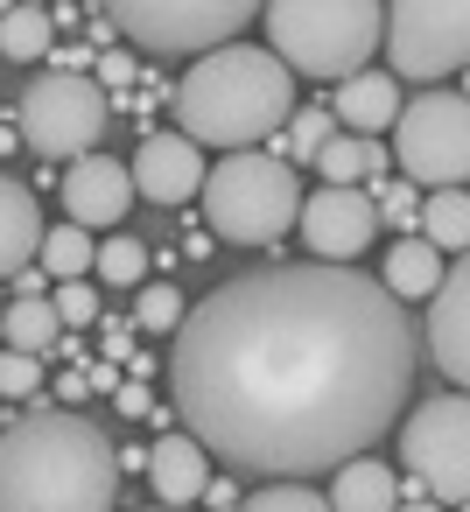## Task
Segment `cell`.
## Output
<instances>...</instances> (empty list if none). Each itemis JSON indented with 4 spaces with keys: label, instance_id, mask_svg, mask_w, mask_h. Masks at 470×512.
I'll return each instance as SVG.
<instances>
[{
    "label": "cell",
    "instance_id": "obj_1",
    "mask_svg": "<svg viewBox=\"0 0 470 512\" xmlns=\"http://www.w3.org/2000/svg\"><path fill=\"white\" fill-rule=\"evenodd\" d=\"M169 400L232 470L274 484L344 470L414 400L407 302L365 267H253L183 316Z\"/></svg>",
    "mask_w": 470,
    "mask_h": 512
},
{
    "label": "cell",
    "instance_id": "obj_2",
    "mask_svg": "<svg viewBox=\"0 0 470 512\" xmlns=\"http://www.w3.org/2000/svg\"><path fill=\"white\" fill-rule=\"evenodd\" d=\"M120 449L78 407H36L0 428V512H113Z\"/></svg>",
    "mask_w": 470,
    "mask_h": 512
},
{
    "label": "cell",
    "instance_id": "obj_3",
    "mask_svg": "<svg viewBox=\"0 0 470 512\" xmlns=\"http://www.w3.org/2000/svg\"><path fill=\"white\" fill-rule=\"evenodd\" d=\"M169 113L176 134H190L197 148H260L274 127L295 120V71L260 43H225L211 57H190L169 92Z\"/></svg>",
    "mask_w": 470,
    "mask_h": 512
},
{
    "label": "cell",
    "instance_id": "obj_4",
    "mask_svg": "<svg viewBox=\"0 0 470 512\" xmlns=\"http://www.w3.org/2000/svg\"><path fill=\"white\" fill-rule=\"evenodd\" d=\"M267 50L302 78H358L386 43V0H267Z\"/></svg>",
    "mask_w": 470,
    "mask_h": 512
},
{
    "label": "cell",
    "instance_id": "obj_5",
    "mask_svg": "<svg viewBox=\"0 0 470 512\" xmlns=\"http://www.w3.org/2000/svg\"><path fill=\"white\" fill-rule=\"evenodd\" d=\"M302 218V183L281 155L239 148L204 176V225L225 246H274Z\"/></svg>",
    "mask_w": 470,
    "mask_h": 512
},
{
    "label": "cell",
    "instance_id": "obj_6",
    "mask_svg": "<svg viewBox=\"0 0 470 512\" xmlns=\"http://www.w3.org/2000/svg\"><path fill=\"white\" fill-rule=\"evenodd\" d=\"M267 0H106V22L127 36V50L148 57H211L239 43V29Z\"/></svg>",
    "mask_w": 470,
    "mask_h": 512
},
{
    "label": "cell",
    "instance_id": "obj_7",
    "mask_svg": "<svg viewBox=\"0 0 470 512\" xmlns=\"http://www.w3.org/2000/svg\"><path fill=\"white\" fill-rule=\"evenodd\" d=\"M106 120H113V99H106V85L85 78V71H43V78L22 92V106H15V134H22L43 162H78V155H92V141L106 134Z\"/></svg>",
    "mask_w": 470,
    "mask_h": 512
},
{
    "label": "cell",
    "instance_id": "obj_8",
    "mask_svg": "<svg viewBox=\"0 0 470 512\" xmlns=\"http://www.w3.org/2000/svg\"><path fill=\"white\" fill-rule=\"evenodd\" d=\"M393 162L407 169L414 190H463L470 183V99L463 92H421L414 106H400Z\"/></svg>",
    "mask_w": 470,
    "mask_h": 512
},
{
    "label": "cell",
    "instance_id": "obj_9",
    "mask_svg": "<svg viewBox=\"0 0 470 512\" xmlns=\"http://www.w3.org/2000/svg\"><path fill=\"white\" fill-rule=\"evenodd\" d=\"M386 64L414 85L470 71V0H386Z\"/></svg>",
    "mask_w": 470,
    "mask_h": 512
},
{
    "label": "cell",
    "instance_id": "obj_10",
    "mask_svg": "<svg viewBox=\"0 0 470 512\" xmlns=\"http://www.w3.org/2000/svg\"><path fill=\"white\" fill-rule=\"evenodd\" d=\"M400 456H407V477H421L435 505H463L470 498V393L421 400L400 421Z\"/></svg>",
    "mask_w": 470,
    "mask_h": 512
},
{
    "label": "cell",
    "instance_id": "obj_11",
    "mask_svg": "<svg viewBox=\"0 0 470 512\" xmlns=\"http://www.w3.org/2000/svg\"><path fill=\"white\" fill-rule=\"evenodd\" d=\"M302 246L330 267H358V253L386 232L379 225V197L365 183H323L316 197H302Z\"/></svg>",
    "mask_w": 470,
    "mask_h": 512
},
{
    "label": "cell",
    "instance_id": "obj_12",
    "mask_svg": "<svg viewBox=\"0 0 470 512\" xmlns=\"http://www.w3.org/2000/svg\"><path fill=\"white\" fill-rule=\"evenodd\" d=\"M428 358L470 393V253H456V267L442 274V288L428 295V323H421Z\"/></svg>",
    "mask_w": 470,
    "mask_h": 512
},
{
    "label": "cell",
    "instance_id": "obj_13",
    "mask_svg": "<svg viewBox=\"0 0 470 512\" xmlns=\"http://www.w3.org/2000/svg\"><path fill=\"white\" fill-rule=\"evenodd\" d=\"M204 148L190 141V134H148L141 148H134V190L148 197V204H190V197H204Z\"/></svg>",
    "mask_w": 470,
    "mask_h": 512
},
{
    "label": "cell",
    "instance_id": "obj_14",
    "mask_svg": "<svg viewBox=\"0 0 470 512\" xmlns=\"http://www.w3.org/2000/svg\"><path fill=\"white\" fill-rule=\"evenodd\" d=\"M64 204H71V225H120L134 204V169L113 155H78L64 176Z\"/></svg>",
    "mask_w": 470,
    "mask_h": 512
},
{
    "label": "cell",
    "instance_id": "obj_15",
    "mask_svg": "<svg viewBox=\"0 0 470 512\" xmlns=\"http://www.w3.org/2000/svg\"><path fill=\"white\" fill-rule=\"evenodd\" d=\"M148 484H155L162 505H197V498L211 491V449H204L190 428L162 435V442L148 449Z\"/></svg>",
    "mask_w": 470,
    "mask_h": 512
},
{
    "label": "cell",
    "instance_id": "obj_16",
    "mask_svg": "<svg viewBox=\"0 0 470 512\" xmlns=\"http://www.w3.org/2000/svg\"><path fill=\"white\" fill-rule=\"evenodd\" d=\"M400 78L393 71H358V78H344L337 85V127L344 134H365V141H379L386 127H400Z\"/></svg>",
    "mask_w": 470,
    "mask_h": 512
},
{
    "label": "cell",
    "instance_id": "obj_17",
    "mask_svg": "<svg viewBox=\"0 0 470 512\" xmlns=\"http://www.w3.org/2000/svg\"><path fill=\"white\" fill-rule=\"evenodd\" d=\"M43 211H36V190L22 176H0V281H15L36 253H43Z\"/></svg>",
    "mask_w": 470,
    "mask_h": 512
},
{
    "label": "cell",
    "instance_id": "obj_18",
    "mask_svg": "<svg viewBox=\"0 0 470 512\" xmlns=\"http://www.w3.org/2000/svg\"><path fill=\"white\" fill-rule=\"evenodd\" d=\"M330 512H400V477L379 456H351L330 470Z\"/></svg>",
    "mask_w": 470,
    "mask_h": 512
},
{
    "label": "cell",
    "instance_id": "obj_19",
    "mask_svg": "<svg viewBox=\"0 0 470 512\" xmlns=\"http://www.w3.org/2000/svg\"><path fill=\"white\" fill-rule=\"evenodd\" d=\"M442 274H449V267H442V253H435L428 239H414V232H407V239H393V246H386V267H379V281H386L400 302H428V295L442 288Z\"/></svg>",
    "mask_w": 470,
    "mask_h": 512
},
{
    "label": "cell",
    "instance_id": "obj_20",
    "mask_svg": "<svg viewBox=\"0 0 470 512\" xmlns=\"http://www.w3.org/2000/svg\"><path fill=\"white\" fill-rule=\"evenodd\" d=\"M50 50H57V15L50 8H8L0 15V57L8 64H50Z\"/></svg>",
    "mask_w": 470,
    "mask_h": 512
},
{
    "label": "cell",
    "instance_id": "obj_21",
    "mask_svg": "<svg viewBox=\"0 0 470 512\" xmlns=\"http://www.w3.org/2000/svg\"><path fill=\"white\" fill-rule=\"evenodd\" d=\"M8 351H29V358H43V351H57V337H64V316H57V302L50 295H15L8 302Z\"/></svg>",
    "mask_w": 470,
    "mask_h": 512
},
{
    "label": "cell",
    "instance_id": "obj_22",
    "mask_svg": "<svg viewBox=\"0 0 470 512\" xmlns=\"http://www.w3.org/2000/svg\"><path fill=\"white\" fill-rule=\"evenodd\" d=\"M421 239L435 253H470V190H428L421 197Z\"/></svg>",
    "mask_w": 470,
    "mask_h": 512
},
{
    "label": "cell",
    "instance_id": "obj_23",
    "mask_svg": "<svg viewBox=\"0 0 470 512\" xmlns=\"http://www.w3.org/2000/svg\"><path fill=\"white\" fill-rule=\"evenodd\" d=\"M386 148L379 141H365V134H337L323 155H316V176H330V183H379L386 176Z\"/></svg>",
    "mask_w": 470,
    "mask_h": 512
},
{
    "label": "cell",
    "instance_id": "obj_24",
    "mask_svg": "<svg viewBox=\"0 0 470 512\" xmlns=\"http://www.w3.org/2000/svg\"><path fill=\"white\" fill-rule=\"evenodd\" d=\"M36 260H43V274H50V281H85V274H92V260H99V246H92V232H78V225H50Z\"/></svg>",
    "mask_w": 470,
    "mask_h": 512
},
{
    "label": "cell",
    "instance_id": "obj_25",
    "mask_svg": "<svg viewBox=\"0 0 470 512\" xmlns=\"http://www.w3.org/2000/svg\"><path fill=\"white\" fill-rule=\"evenodd\" d=\"M92 274H99L106 288H134V281L148 274V246H141L134 232H113V239L99 246V260H92Z\"/></svg>",
    "mask_w": 470,
    "mask_h": 512
},
{
    "label": "cell",
    "instance_id": "obj_26",
    "mask_svg": "<svg viewBox=\"0 0 470 512\" xmlns=\"http://www.w3.org/2000/svg\"><path fill=\"white\" fill-rule=\"evenodd\" d=\"M183 288H169V281H155V288H141L134 295V323L141 330H155V337H169V330H183Z\"/></svg>",
    "mask_w": 470,
    "mask_h": 512
},
{
    "label": "cell",
    "instance_id": "obj_27",
    "mask_svg": "<svg viewBox=\"0 0 470 512\" xmlns=\"http://www.w3.org/2000/svg\"><path fill=\"white\" fill-rule=\"evenodd\" d=\"M337 134H344V127H337V113H295V120H288V155L316 162V155H323Z\"/></svg>",
    "mask_w": 470,
    "mask_h": 512
},
{
    "label": "cell",
    "instance_id": "obj_28",
    "mask_svg": "<svg viewBox=\"0 0 470 512\" xmlns=\"http://www.w3.org/2000/svg\"><path fill=\"white\" fill-rule=\"evenodd\" d=\"M239 512H330V498L309 491V484H267V491H253Z\"/></svg>",
    "mask_w": 470,
    "mask_h": 512
},
{
    "label": "cell",
    "instance_id": "obj_29",
    "mask_svg": "<svg viewBox=\"0 0 470 512\" xmlns=\"http://www.w3.org/2000/svg\"><path fill=\"white\" fill-rule=\"evenodd\" d=\"M36 393H43V358L0 351V400H36Z\"/></svg>",
    "mask_w": 470,
    "mask_h": 512
},
{
    "label": "cell",
    "instance_id": "obj_30",
    "mask_svg": "<svg viewBox=\"0 0 470 512\" xmlns=\"http://www.w3.org/2000/svg\"><path fill=\"white\" fill-rule=\"evenodd\" d=\"M57 316H64V330H85V323H99V288H85V281H57Z\"/></svg>",
    "mask_w": 470,
    "mask_h": 512
},
{
    "label": "cell",
    "instance_id": "obj_31",
    "mask_svg": "<svg viewBox=\"0 0 470 512\" xmlns=\"http://www.w3.org/2000/svg\"><path fill=\"white\" fill-rule=\"evenodd\" d=\"M386 218H393V225H414V183H393V190L379 197V225H386Z\"/></svg>",
    "mask_w": 470,
    "mask_h": 512
},
{
    "label": "cell",
    "instance_id": "obj_32",
    "mask_svg": "<svg viewBox=\"0 0 470 512\" xmlns=\"http://www.w3.org/2000/svg\"><path fill=\"white\" fill-rule=\"evenodd\" d=\"M99 78H106V85H127V78H134V50H106V57H99Z\"/></svg>",
    "mask_w": 470,
    "mask_h": 512
},
{
    "label": "cell",
    "instance_id": "obj_33",
    "mask_svg": "<svg viewBox=\"0 0 470 512\" xmlns=\"http://www.w3.org/2000/svg\"><path fill=\"white\" fill-rule=\"evenodd\" d=\"M113 407H120V414H148V407H155V400H148V393H141V379H127V386H120V393H113Z\"/></svg>",
    "mask_w": 470,
    "mask_h": 512
},
{
    "label": "cell",
    "instance_id": "obj_34",
    "mask_svg": "<svg viewBox=\"0 0 470 512\" xmlns=\"http://www.w3.org/2000/svg\"><path fill=\"white\" fill-rule=\"evenodd\" d=\"M50 64H64V71H85V64H99L85 43H71V50H50Z\"/></svg>",
    "mask_w": 470,
    "mask_h": 512
},
{
    "label": "cell",
    "instance_id": "obj_35",
    "mask_svg": "<svg viewBox=\"0 0 470 512\" xmlns=\"http://www.w3.org/2000/svg\"><path fill=\"white\" fill-rule=\"evenodd\" d=\"M85 393H92L85 372H64V379H57V400H85Z\"/></svg>",
    "mask_w": 470,
    "mask_h": 512
},
{
    "label": "cell",
    "instance_id": "obj_36",
    "mask_svg": "<svg viewBox=\"0 0 470 512\" xmlns=\"http://www.w3.org/2000/svg\"><path fill=\"white\" fill-rule=\"evenodd\" d=\"M400 512H442V505H435V498H407Z\"/></svg>",
    "mask_w": 470,
    "mask_h": 512
},
{
    "label": "cell",
    "instance_id": "obj_37",
    "mask_svg": "<svg viewBox=\"0 0 470 512\" xmlns=\"http://www.w3.org/2000/svg\"><path fill=\"white\" fill-rule=\"evenodd\" d=\"M463 99H470V71H463Z\"/></svg>",
    "mask_w": 470,
    "mask_h": 512
},
{
    "label": "cell",
    "instance_id": "obj_38",
    "mask_svg": "<svg viewBox=\"0 0 470 512\" xmlns=\"http://www.w3.org/2000/svg\"><path fill=\"white\" fill-rule=\"evenodd\" d=\"M162 512H190V505H162Z\"/></svg>",
    "mask_w": 470,
    "mask_h": 512
},
{
    "label": "cell",
    "instance_id": "obj_39",
    "mask_svg": "<svg viewBox=\"0 0 470 512\" xmlns=\"http://www.w3.org/2000/svg\"><path fill=\"white\" fill-rule=\"evenodd\" d=\"M456 512H470V498H463V505H456Z\"/></svg>",
    "mask_w": 470,
    "mask_h": 512
},
{
    "label": "cell",
    "instance_id": "obj_40",
    "mask_svg": "<svg viewBox=\"0 0 470 512\" xmlns=\"http://www.w3.org/2000/svg\"><path fill=\"white\" fill-rule=\"evenodd\" d=\"M0 15H8V0H0Z\"/></svg>",
    "mask_w": 470,
    "mask_h": 512
}]
</instances>
